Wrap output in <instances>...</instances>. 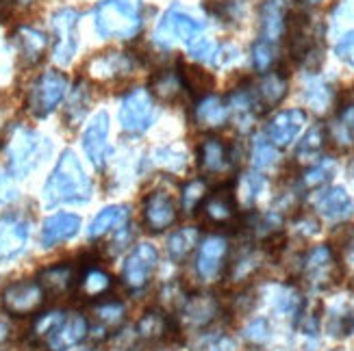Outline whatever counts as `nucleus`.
<instances>
[{
    "mask_svg": "<svg viewBox=\"0 0 354 351\" xmlns=\"http://www.w3.org/2000/svg\"><path fill=\"white\" fill-rule=\"evenodd\" d=\"M81 230V217L74 212H57L41 225V245L55 248L59 243L70 241Z\"/></svg>",
    "mask_w": 354,
    "mask_h": 351,
    "instance_id": "obj_21",
    "label": "nucleus"
},
{
    "mask_svg": "<svg viewBox=\"0 0 354 351\" xmlns=\"http://www.w3.org/2000/svg\"><path fill=\"white\" fill-rule=\"evenodd\" d=\"M263 189H266V178L259 172H248L239 180V185L235 189V200H239L245 208H250L259 200V195L263 193Z\"/></svg>",
    "mask_w": 354,
    "mask_h": 351,
    "instance_id": "obj_38",
    "label": "nucleus"
},
{
    "mask_svg": "<svg viewBox=\"0 0 354 351\" xmlns=\"http://www.w3.org/2000/svg\"><path fill=\"white\" fill-rule=\"evenodd\" d=\"M203 206V215L209 223L213 225H226L237 217V200H235V191L230 189H218L211 195L205 197Z\"/></svg>",
    "mask_w": 354,
    "mask_h": 351,
    "instance_id": "obj_22",
    "label": "nucleus"
},
{
    "mask_svg": "<svg viewBox=\"0 0 354 351\" xmlns=\"http://www.w3.org/2000/svg\"><path fill=\"white\" fill-rule=\"evenodd\" d=\"M315 210L328 221H346L354 212V200L344 187H330L317 195Z\"/></svg>",
    "mask_w": 354,
    "mask_h": 351,
    "instance_id": "obj_20",
    "label": "nucleus"
},
{
    "mask_svg": "<svg viewBox=\"0 0 354 351\" xmlns=\"http://www.w3.org/2000/svg\"><path fill=\"white\" fill-rule=\"evenodd\" d=\"M30 228L22 215H0V263H11L26 250Z\"/></svg>",
    "mask_w": 354,
    "mask_h": 351,
    "instance_id": "obj_11",
    "label": "nucleus"
},
{
    "mask_svg": "<svg viewBox=\"0 0 354 351\" xmlns=\"http://www.w3.org/2000/svg\"><path fill=\"white\" fill-rule=\"evenodd\" d=\"M159 263V252L152 243H140L127 258L124 267H122V282L131 291H142L152 278V273Z\"/></svg>",
    "mask_w": 354,
    "mask_h": 351,
    "instance_id": "obj_10",
    "label": "nucleus"
},
{
    "mask_svg": "<svg viewBox=\"0 0 354 351\" xmlns=\"http://www.w3.org/2000/svg\"><path fill=\"white\" fill-rule=\"evenodd\" d=\"M94 319H96V328L89 332H102V337H106L113 330L122 328L127 319V308L120 301H102L94 308Z\"/></svg>",
    "mask_w": 354,
    "mask_h": 351,
    "instance_id": "obj_33",
    "label": "nucleus"
},
{
    "mask_svg": "<svg viewBox=\"0 0 354 351\" xmlns=\"http://www.w3.org/2000/svg\"><path fill=\"white\" fill-rule=\"evenodd\" d=\"M218 314L220 303L213 295H185L180 301V321L187 328H207Z\"/></svg>",
    "mask_w": 354,
    "mask_h": 351,
    "instance_id": "obj_16",
    "label": "nucleus"
},
{
    "mask_svg": "<svg viewBox=\"0 0 354 351\" xmlns=\"http://www.w3.org/2000/svg\"><path fill=\"white\" fill-rule=\"evenodd\" d=\"M261 39L274 43L279 41L285 33V24H287V11L283 7L281 0H266L263 7H261Z\"/></svg>",
    "mask_w": 354,
    "mask_h": 351,
    "instance_id": "obj_24",
    "label": "nucleus"
},
{
    "mask_svg": "<svg viewBox=\"0 0 354 351\" xmlns=\"http://www.w3.org/2000/svg\"><path fill=\"white\" fill-rule=\"evenodd\" d=\"M170 330H172V319L161 310H148L140 319V323H137V334H140V339L150 341V343L167 339L170 337Z\"/></svg>",
    "mask_w": 354,
    "mask_h": 351,
    "instance_id": "obj_32",
    "label": "nucleus"
},
{
    "mask_svg": "<svg viewBox=\"0 0 354 351\" xmlns=\"http://www.w3.org/2000/svg\"><path fill=\"white\" fill-rule=\"evenodd\" d=\"M304 100L309 102L315 111H326L333 100V89L322 79H309L304 85Z\"/></svg>",
    "mask_w": 354,
    "mask_h": 351,
    "instance_id": "obj_40",
    "label": "nucleus"
},
{
    "mask_svg": "<svg viewBox=\"0 0 354 351\" xmlns=\"http://www.w3.org/2000/svg\"><path fill=\"white\" fill-rule=\"evenodd\" d=\"M194 119L200 128H220L230 119L228 102L218 96H205L200 98L194 111Z\"/></svg>",
    "mask_w": 354,
    "mask_h": 351,
    "instance_id": "obj_25",
    "label": "nucleus"
},
{
    "mask_svg": "<svg viewBox=\"0 0 354 351\" xmlns=\"http://www.w3.org/2000/svg\"><path fill=\"white\" fill-rule=\"evenodd\" d=\"M37 282L41 284L46 295H66L72 291L74 284L79 282V278H76V269L72 265L59 263V265H50L41 269Z\"/></svg>",
    "mask_w": 354,
    "mask_h": 351,
    "instance_id": "obj_23",
    "label": "nucleus"
},
{
    "mask_svg": "<svg viewBox=\"0 0 354 351\" xmlns=\"http://www.w3.org/2000/svg\"><path fill=\"white\" fill-rule=\"evenodd\" d=\"M196 245H200V230L198 228H180L170 239H167V256L172 263H183Z\"/></svg>",
    "mask_w": 354,
    "mask_h": 351,
    "instance_id": "obj_34",
    "label": "nucleus"
},
{
    "mask_svg": "<svg viewBox=\"0 0 354 351\" xmlns=\"http://www.w3.org/2000/svg\"><path fill=\"white\" fill-rule=\"evenodd\" d=\"M348 250H350V258L354 261V232H352V237H350V241H348Z\"/></svg>",
    "mask_w": 354,
    "mask_h": 351,
    "instance_id": "obj_55",
    "label": "nucleus"
},
{
    "mask_svg": "<svg viewBox=\"0 0 354 351\" xmlns=\"http://www.w3.org/2000/svg\"><path fill=\"white\" fill-rule=\"evenodd\" d=\"M79 11L74 9H59L53 15V30H55V50L53 59L59 66H68L79 48Z\"/></svg>",
    "mask_w": 354,
    "mask_h": 351,
    "instance_id": "obj_9",
    "label": "nucleus"
},
{
    "mask_svg": "<svg viewBox=\"0 0 354 351\" xmlns=\"http://www.w3.org/2000/svg\"><path fill=\"white\" fill-rule=\"evenodd\" d=\"M209 351H235V343L226 337H222V339H218L215 343L209 345Z\"/></svg>",
    "mask_w": 354,
    "mask_h": 351,
    "instance_id": "obj_53",
    "label": "nucleus"
},
{
    "mask_svg": "<svg viewBox=\"0 0 354 351\" xmlns=\"http://www.w3.org/2000/svg\"><path fill=\"white\" fill-rule=\"evenodd\" d=\"M157 115L152 94L144 87L131 89L120 104V124L129 134H144Z\"/></svg>",
    "mask_w": 354,
    "mask_h": 351,
    "instance_id": "obj_5",
    "label": "nucleus"
},
{
    "mask_svg": "<svg viewBox=\"0 0 354 351\" xmlns=\"http://www.w3.org/2000/svg\"><path fill=\"white\" fill-rule=\"evenodd\" d=\"M328 141V132L326 126H313L311 130H306V134L302 137V141L296 148V161L298 163H306V165H313L319 161L322 152L326 148Z\"/></svg>",
    "mask_w": 354,
    "mask_h": 351,
    "instance_id": "obj_30",
    "label": "nucleus"
},
{
    "mask_svg": "<svg viewBox=\"0 0 354 351\" xmlns=\"http://www.w3.org/2000/svg\"><path fill=\"white\" fill-rule=\"evenodd\" d=\"M159 157H163V159H159V163L163 165V167H167L170 172H178L180 167L187 163V159H185L180 152H172V150H159L157 152Z\"/></svg>",
    "mask_w": 354,
    "mask_h": 351,
    "instance_id": "obj_51",
    "label": "nucleus"
},
{
    "mask_svg": "<svg viewBox=\"0 0 354 351\" xmlns=\"http://www.w3.org/2000/svg\"><path fill=\"white\" fill-rule=\"evenodd\" d=\"M203 28H205L203 22L194 20L189 13L180 11L178 7H172L170 11H165L163 20L155 30V43L165 50L172 48L176 41L189 46L198 35H203Z\"/></svg>",
    "mask_w": 354,
    "mask_h": 351,
    "instance_id": "obj_6",
    "label": "nucleus"
},
{
    "mask_svg": "<svg viewBox=\"0 0 354 351\" xmlns=\"http://www.w3.org/2000/svg\"><path fill=\"white\" fill-rule=\"evenodd\" d=\"M129 217H131L129 206H124V204L106 206L91 219L87 234H89V239H102L109 232H115L120 228H124L129 223Z\"/></svg>",
    "mask_w": 354,
    "mask_h": 351,
    "instance_id": "obj_26",
    "label": "nucleus"
},
{
    "mask_svg": "<svg viewBox=\"0 0 354 351\" xmlns=\"http://www.w3.org/2000/svg\"><path fill=\"white\" fill-rule=\"evenodd\" d=\"M15 197H18V189L13 185L11 174L0 167V204H9L15 200Z\"/></svg>",
    "mask_w": 354,
    "mask_h": 351,
    "instance_id": "obj_50",
    "label": "nucleus"
},
{
    "mask_svg": "<svg viewBox=\"0 0 354 351\" xmlns=\"http://www.w3.org/2000/svg\"><path fill=\"white\" fill-rule=\"evenodd\" d=\"M64 319H66V312H61V310L39 314V319L33 323V330H30V337H33L37 343H46L50 339V334L61 325Z\"/></svg>",
    "mask_w": 354,
    "mask_h": 351,
    "instance_id": "obj_43",
    "label": "nucleus"
},
{
    "mask_svg": "<svg viewBox=\"0 0 354 351\" xmlns=\"http://www.w3.org/2000/svg\"><path fill=\"white\" fill-rule=\"evenodd\" d=\"M335 52H337V57H339L342 61H346V63L354 70V30H350V33H346L339 41H337Z\"/></svg>",
    "mask_w": 354,
    "mask_h": 351,
    "instance_id": "obj_48",
    "label": "nucleus"
},
{
    "mask_svg": "<svg viewBox=\"0 0 354 351\" xmlns=\"http://www.w3.org/2000/svg\"><path fill=\"white\" fill-rule=\"evenodd\" d=\"M178 217V208L167 191H152L144 202V223L152 232H163L172 228Z\"/></svg>",
    "mask_w": 354,
    "mask_h": 351,
    "instance_id": "obj_15",
    "label": "nucleus"
},
{
    "mask_svg": "<svg viewBox=\"0 0 354 351\" xmlns=\"http://www.w3.org/2000/svg\"><path fill=\"white\" fill-rule=\"evenodd\" d=\"M135 70V59L127 52H104L89 61V76L96 81H115Z\"/></svg>",
    "mask_w": 354,
    "mask_h": 351,
    "instance_id": "obj_18",
    "label": "nucleus"
},
{
    "mask_svg": "<svg viewBox=\"0 0 354 351\" xmlns=\"http://www.w3.org/2000/svg\"><path fill=\"white\" fill-rule=\"evenodd\" d=\"M111 276L100 267H87L79 278V293L85 299H100L111 291Z\"/></svg>",
    "mask_w": 354,
    "mask_h": 351,
    "instance_id": "obj_31",
    "label": "nucleus"
},
{
    "mask_svg": "<svg viewBox=\"0 0 354 351\" xmlns=\"http://www.w3.org/2000/svg\"><path fill=\"white\" fill-rule=\"evenodd\" d=\"M326 132H328V139H333L342 148H348L354 141V104H346L344 109L337 113V117L326 128Z\"/></svg>",
    "mask_w": 354,
    "mask_h": 351,
    "instance_id": "obj_37",
    "label": "nucleus"
},
{
    "mask_svg": "<svg viewBox=\"0 0 354 351\" xmlns=\"http://www.w3.org/2000/svg\"><path fill=\"white\" fill-rule=\"evenodd\" d=\"M83 150L96 170H102L109 159V113L98 111L83 132Z\"/></svg>",
    "mask_w": 354,
    "mask_h": 351,
    "instance_id": "obj_12",
    "label": "nucleus"
},
{
    "mask_svg": "<svg viewBox=\"0 0 354 351\" xmlns=\"http://www.w3.org/2000/svg\"><path fill=\"white\" fill-rule=\"evenodd\" d=\"M187 50H189V54H192L196 61H200V63H211V66H213L215 52H218V43H215L213 39H209V37L198 35V37L187 46Z\"/></svg>",
    "mask_w": 354,
    "mask_h": 351,
    "instance_id": "obj_46",
    "label": "nucleus"
},
{
    "mask_svg": "<svg viewBox=\"0 0 354 351\" xmlns=\"http://www.w3.org/2000/svg\"><path fill=\"white\" fill-rule=\"evenodd\" d=\"M3 310L11 317H28L35 314L46 301V291L37 280H18L5 286L3 295Z\"/></svg>",
    "mask_w": 354,
    "mask_h": 351,
    "instance_id": "obj_7",
    "label": "nucleus"
},
{
    "mask_svg": "<svg viewBox=\"0 0 354 351\" xmlns=\"http://www.w3.org/2000/svg\"><path fill=\"white\" fill-rule=\"evenodd\" d=\"M287 74L283 70H274L261 76V81L252 87V96L257 102L259 113H266L274 109L276 104H281L283 98L287 96Z\"/></svg>",
    "mask_w": 354,
    "mask_h": 351,
    "instance_id": "obj_17",
    "label": "nucleus"
},
{
    "mask_svg": "<svg viewBox=\"0 0 354 351\" xmlns=\"http://www.w3.org/2000/svg\"><path fill=\"white\" fill-rule=\"evenodd\" d=\"M226 256H228V241L224 237L213 234L200 243L196 256V273L200 276V280L205 282L218 280V276L224 271Z\"/></svg>",
    "mask_w": 354,
    "mask_h": 351,
    "instance_id": "obj_13",
    "label": "nucleus"
},
{
    "mask_svg": "<svg viewBox=\"0 0 354 351\" xmlns=\"http://www.w3.org/2000/svg\"><path fill=\"white\" fill-rule=\"evenodd\" d=\"M50 141L41 137L39 132L15 126L5 143V154H7V165L9 174L15 178H26L30 172H35L37 167L50 157Z\"/></svg>",
    "mask_w": 354,
    "mask_h": 351,
    "instance_id": "obj_2",
    "label": "nucleus"
},
{
    "mask_svg": "<svg viewBox=\"0 0 354 351\" xmlns=\"http://www.w3.org/2000/svg\"><path fill=\"white\" fill-rule=\"evenodd\" d=\"M296 230L300 234H304V237H313V234L319 232V223L315 219H311V217H304V219L296 221Z\"/></svg>",
    "mask_w": 354,
    "mask_h": 351,
    "instance_id": "obj_52",
    "label": "nucleus"
},
{
    "mask_svg": "<svg viewBox=\"0 0 354 351\" xmlns=\"http://www.w3.org/2000/svg\"><path fill=\"white\" fill-rule=\"evenodd\" d=\"M7 337H9V328H7L3 321H0V345H3V343L7 341Z\"/></svg>",
    "mask_w": 354,
    "mask_h": 351,
    "instance_id": "obj_54",
    "label": "nucleus"
},
{
    "mask_svg": "<svg viewBox=\"0 0 354 351\" xmlns=\"http://www.w3.org/2000/svg\"><path fill=\"white\" fill-rule=\"evenodd\" d=\"M304 126H306V111L302 109L281 111L268 121L266 139L274 148H287L298 139V134L302 132Z\"/></svg>",
    "mask_w": 354,
    "mask_h": 351,
    "instance_id": "obj_14",
    "label": "nucleus"
},
{
    "mask_svg": "<svg viewBox=\"0 0 354 351\" xmlns=\"http://www.w3.org/2000/svg\"><path fill=\"white\" fill-rule=\"evenodd\" d=\"M198 163L205 174H220L230 163V148L218 137H209L198 148Z\"/></svg>",
    "mask_w": 354,
    "mask_h": 351,
    "instance_id": "obj_27",
    "label": "nucleus"
},
{
    "mask_svg": "<svg viewBox=\"0 0 354 351\" xmlns=\"http://www.w3.org/2000/svg\"><path fill=\"white\" fill-rule=\"evenodd\" d=\"M276 161H279V148H274L266 139V134L257 137L252 143V165L261 172V170H270V167H274Z\"/></svg>",
    "mask_w": 354,
    "mask_h": 351,
    "instance_id": "obj_42",
    "label": "nucleus"
},
{
    "mask_svg": "<svg viewBox=\"0 0 354 351\" xmlns=\"http://www.w3.org/2000/svg\"><path fill=\"white\" fill-rule=\"evenodd\" d=\"M274 61H276V46L259 39L252 46V66H254V70L257 72H268Z\"/></svg>",
    "mask_w": 354,
    "mask_h": 351,
    "instance_id": "obj_45",
    "label": "nucleus"
},
{
    "mask_svg": "<svg viewBox=\"0 0 354 351\" xmlns=\"http://www.w3.org/2000/svg\"><path fill=\"white\" fill-rule=\"evenodd\" d=\"M207 182L205 180H192L183 187V195H180V204L187 212H194L200 204L205 202L207 197Z\"/></svg>",
    "mask_w": 354,
    "mask_h": 351,
    "instance_id": "obj_44",
    "label": "nucleus"
},
{
    "mask_svg": "<svg viewBox=\"0 0 354 351\" xmlns=\"http://www.w3.org/2000/svg\"><path fill=\"white\" fill-rule=\"evenodd\" d=\"M272 337V330H270V323L268 319H254L248 325L243 328V339L252 343V345H266Z\"/></svg>",
    "mask_w": 354,
    "mask_h": 351,
    "instance_id": "obj_47",
    "label": "nucleus"
},
{
    "mask_svg": "<svg viewBox=\"0 0 354 351\" xmlns=\"http://www.w3.org/2000/svg\"><path fill=\"white\" fill-rule=\"evenodd\" d=\"M13 39H15V46H18L20 57L26 61L28 66L37 63L44 54V50H46V46H48V37H46L41 30L30 28V26H20L18 30H15Z\"/></svg>",
    "mask_w": 354,
    "mask_h": 351,
    "instance_id": "obj_28",
    "label": "nucleus"
},
{
    "mask_svg": "<svg viewBox=\"0 0 354 351\" xmlns=\"http://www.w3.org/2000/svg\"><path fill=\"white\" fill-rule=\"evenodd\" d=\"M178 76L183 89H187L194 98H205L213 87V76L198 66H178Z\"/></svg>",
    "mask_w": 354,
    "mask_h": 351,
    "instance_id": "obj_36",
    "label": "nucleus"
},
{
    "mask_svg": "<svg viewBox=\"0 0 354 351\" xmlns=\"http://www.w3.org/2000/svg\"><path fill=\"white\" fill-rule=\"evenodd\" d=\"M333 174H335V161L319 159L317 163H313L309 170L302 174V187L309 189V191L324 187L326 182L333 178Z\"/></svg>",
    "mask_w": 354,
    "mask_h": 351,
    "instance_id": "obj_39",
    "label": "nucleus"
},
{
    "mask_svg": "<svg viewBox=\"0 0 354 351\" xmlns=\"http://www.w3.org/2000/svg\"><path fill=\"white\" fill-rule=\"evenodd\" d=\"M302 278L311 288H326L339 282L342 267L330 245H317L309 250L302 261Z\"/></svg>",
    "mask_w": 354,
    "mask_h": 351,
    "instance_id": "obj_8",
    "label": "nucleus"
},
{
    "mask_svg": "<svg viewBox=\"0 0 354 351\" xmlns=\"http://www.w3.org/2000/svg\"><path fill=\"white\" fill-rule=\"evenodd\" d=\"M150 94L165 102H174L183 94V83L176 70H159L150 79Z\"/></svg>",
    "mask_w": 354,
    "mask_h": 351,
    "instance_id": "obj_35",
    "label": "nucleus"
},
{
    "mask_svg": "<svg viewBox=\"0 0 354 351\" xmlns=\"http://www.w3.org/2000/svg\"><path fill=\"white\" fill-rule=\"evenodd\" d=\"M326 330L335 339H346L354 334V299L337 301L328 310Z\"/></svg>",
    "mask_w": 354,
    "mask_h": 351,
    "instance_id": "obj_29",
    "label": "nucleus"
},
{
    "mask_svg": "<svg viewBox=\"0 0 354 351\" xmlns=\"http://www.w3.org/2000/svg\"><path fill=\"white\" fill-rule=\"evenodd\" d=\"M87 106H89V91L83 83H79L74 87L72 96L68 100V106H66V119L70 121V126H76L85 117Z\"/></svg>",
    "mask_w": 354,
    "mask_h": 351,
    "instance_id": "obj_41",
    "label": "nucleus"
},
{
    "mask_svg": "<svg viewBox=\"0 0 354 351\" xmlns=\"http://www.w3.org/2000/svg\"><path fill=\"white\" fill-rule=\"evenodd\" d=\"M94 185L85 174L79 157L72 150H66L59 157L53 174L44 185V200L48 206L61 204H85L91 200Z\"/></svg>",
    "mask_w": 354,
    "mask_h": 351,
    "instance_id": "obj_1",
    "label": "nucleus"
},
{
    "mask_svg": "<svg viewBox=\"0 0 354 351\" xmlns=\"http://www.w3.org/2000/svg\"><path fill=\"white\" fill-rule=\"evenodd\" d=\"M237 59H239V48H235L233 43H222V46H218V52H215L213 66L228 68V66H233Z\"/></svg>",
    "mask_w": 354,
    "mask_h": 351,
    "instance_id": "obj_49",
    "label": "nucleus"
},
{
    "mask_svg": "<svg viewBox=\"0 0 354 351\" xmlns=\"http://www.w3.org/2000/svg\"><path fill=\"white\" fill-rule=\"evenodd\" d=\"M89 334V323L87 319L79 312H66V319L61 321V325L50 334V339L44 345L50 351H64L74 345H79Z\"/></svg>",
    "mask_w": 354,
    "mask_h": 351,
    "instance_id": "obj_19",
    "label": "nucleus"
},
{
    "mask_svg": "<svg viewBox=\"0 0 354 351\" xmlns=\"http://www.w3.org/2000/svg\"><path fill=\"white\" fill-rule=\"evenodd\" d=\"M94 22L104 39H133L142 30V0H102Z\"/></svg>",
    "mask_w": 354,
    "mask_h": 351,
    "instance_id": "obj_3",
    "label": "nucleus"
},
{
    "mask_svg": "<svg viewBox=\"0 0 354 351\" xmlns=\"http://www.w3.org/2000/svg\"><path fill=\"white\" fill-rule=\"evenodd\" d=\"M298 3H304V5H317L322 0H298Z\"/></svg>",
    "mask_w": 354,
    "mask_h": 351,
    "instance_id": "obj_56",
    "label": "nucleus"
},
{
    "mask_svg": "<svg viewBox=\"0 0 354 351\" xmlns=\"http://www.w3.org/2000/svg\"><path fill=\"white\" fill-rule=\"evenodd\" d=\"M66 94H68L66 74H61L57 70L44 72L28 91V102H26L28 111L33 113L35 117L50 115L61 104V100L66 98Z\"/></svg>",
    "mask_w": 354,
    "mask_h": 351,
    "instance_id": "obj_4",
    "label": "nucleus"
}]
</instances>
